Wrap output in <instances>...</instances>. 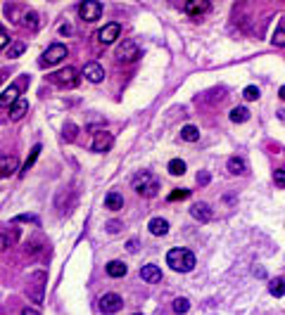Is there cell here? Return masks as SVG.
I'll return each mask as SVG.
<instances>
[{
  "mask_svg": "<svg viewBox=\"0 0 285 315\" xmlns=\"http://www.w3.org/2000/svg\"><path fill=\"white\" fill-rule=\"evenodd\" d=\"M167 266L176 272H190L195 268V253L188 249H169Z\"/></svg>",
  "mask_w": 285,
  "mask_h": 315,
  "instance_id": "cell-1",
  "label": "cell"
},
{
  "mask_svg": "<svg viewBox=\"0 0 285 315\" xmlns=\"http://www.w3.org/2000/svg\"><path fill=\"white\" fill-rule=\"evenodd\" d=\"M133 190L140 194V197H157V192H159V178L155 173H150V171H140V173L133 175Z\"/></svg>",
  "mask_w": 285,
  "mask_h": 315,
  "instance_id": "cell-2",
  "label": "cell"
},
{
  "mask_svg": "<svg viewBox=\"0 0 285 315\" xmlns=\"http://www.w3.org/2000/svg\"><path fill=\"white\" fill-rule=\"evenodd\" d=\"M64 57H67V48H64L62 43H55V45H50L43 55H41V62L38 64H41V67H52V64L62 62Z\"/></svg>",
  "mask_w": 285,
  "mask_h": 315,
  "instance_id": "cell-3",
  "label": "cell"
},
{
  "mask_svg": "<svg viewBox=\"0 0 285 315\" xmlns=\"http://www.w3.org/2000/svg\"><path fill=\"white\" fill-rule=\"evenodd\" d=\"M79 14L83 22H98L102 17V5H100L98 0H86V3L79 5Z\"/></svg>",
  "mask_w": 285,
  "mask_h": 315,
  "instance_id": "cell-4",
  "label": "cell"
},
{
  "mask_svg": "<svg viewBox=\"0 0 285 315\" xmlns=\"http://www.w3.org/2000/svg\"><path fill=\"white\" fill-rule=\"evenodd\" d=\"M124 308V299L119 297V294H105V297H100V310L105 315H114L119 310Z\"/></svg>",
  "mask_w": 285,
  "mask_h": 315,
  "instance_id": "cell-5",
  "label": "cell"
},
{
  "mask_svg": "<svg viewBox=\"0 0 285 315\" xmlns=\"http://www.w3.org/2000/svg\"><path fill=\"white\" fill-rule=\"evenodd\" d=\"M140 57V48H138L133 41H124V43L117 48V60L119 62H136Z\"/></svg>",
  "mask_w": 285,
  "mask_h": 315,
  "instance_id": "cell-6",
  "label": "cell"
},
{
  "mask_svg": "<svg viewBox=\"0 0 285 315\" xmlns=\"http://www.w3.org/2000/svg\"><path fill=\"white\" fill-rule=\"evenodd\" d=\"M52 81H55L57 86H62V88H76L79 86V76H76L74 67H67V69H62V71L52 74Z\"/></svg>",
  "mask_w": 285,
  "mask_h": 315,
  "instance_id": "cell-7",
  "label": "cell"
},
{
  "mask_svg": "<svg viewBox=\"0 0 285 315\" xmlns=\"http://www.w3.org/2000/svg\"><path fill=\"white\" fill-rule=\"evenodd\" d=\"M119 33H121V26H119L117 22H110V24H105L98 31V41L102 45H110V43H114V41L119 38Z\"/></svg>",
  "mask_w": 285,
  "mask_h": 315,
  "instance_id": "cell-8",
  "label": "cell"
},
{
  "mask_svg": "<svg viewBox=\"0 0 285 315\" xmlns=\"http://www.w3.org/2000/svg\"><path fill=\"white\" fill-rule=\"evenodd\" d=\"M19 171V159L14 154H0V178H10Z\"/></svg>",
  "mask_w": 285,
  "mask_h": 315,
  "instance_id": "cell-9",
  "label": "cell"
},
{
  "mask_svg": "<svg viewBox=\"0 0 285 315\" xmlns=\"http://www.w3.org/2000/svg\"><path fill=\"white\" fill-rule=\"evenodd\" d=\"M112 145H114V135L107 130H100V133H95L91 147H93V152H110Z\"/></svg>",
  "mask_w": 285,
  "mask_h": 315,
  "instance_id": "cell-10",
  "label": "cell"
},
{
  "mask_svg": "<svg viewBox=\"0 0 285 315\" xmlns=\"http://www.w3.org/2000/svg\"><path fill=\"white\" fill-rule=\"evenodd\" d=\"M83 76H86V81H91V83H100V81L105 78V69L100 67L98 62H88L86 67H83Z\"/></svg>",
  "mask_w": 285,
  "mask_h": 315,
  "instance_id": "cell-11",
  "label": "cell"
},
{
  "mask_svg": "<svg viewBox=\"0 0 285 315\" xmlns=\"http://www.w3.org/2000/svg\"><path fill=\"white\" fill-rule=\"evenodd\" d=\"M190 216L195 218V221L200 223H209L211 221V209L209 204H205V202H198V204L190 206Z\"/></svg>",
  "mask_w": 285,
  "mask_h": 315,
  "instance_id": "cell-12",
  "label": "cell"
},
{
  "mask_svg": "<svg viewBox=\"0 0 285 315\" xmlns=\"http://www.w3.org/2000/svg\"><path fill=\"white\" fill-rule=\"evenodd\" d=\"M140 278L145 280V282H150V284H155V282H159L162 280V270H159V266H142L140 268Z\"/></svg>",
  "mask_w": 285,
  "mask_h": 315,
  "instance_id": "cell-13",
  "label": "cell"
},
{
  "mask_svg": "<svg viewBox=\"0 0 285 315\" xmlns=\"http://www.w3.org/2000/svg\"><path fill=\"white\" fill-rule=\"evenodd\" d=\"M19 102V88L17 86H10L5 93L0 95V107H14Z\"/></svg>",
  "mask_w": 285,
  "mask_h": 315,
  "instance_id": "cell-14",
  "label": "cell"
},
{
  "mask_svg": "<svg viewBox=\"0 0 285 315\" xmlns=\"http://www.w3.org/2000/svg\"><path fill=\"white\" fill-rule=\"evenodd\" d=\"M207 10H209V3H207V0H190L186 5V14H190V17H200V14H205Z\"/></svg>",
  "mask_w": 285,
  "mask_h": 315,
  "instance_id": "cell-15",
  "label": "cell"
},
{
  "mask_svg": "<svg viewBox=\"0 0 285 315\" xmlns=\"http://www.w3.org/2000/svg\"><path fill=\"white\" fill-rule=\"evenodd\" d=\"M148 228L155 237H164L169 232V223L164 221V218H152V221L148 223Z\"/></svg>",
  "mask_w": 285,
  "mask_h": 315,
  "instance_id": "cell-16",
  "label": "cell"
},
{
  "mask_svg": "<svg viewBox=\"0 0 285 315\" xmlns=\"http://www.w3.org/2000/svg\"><path fill=\"white\" fill-rule=\"evenodd\" d=\"M126 272H129V266H126L124 261H110L107 263V275L110 278H124Z\"/></svg>",
  "mask_w": 285,
  "mask_h": 315,
  "instance_id": "cell-17",
  "label": "cell"
},
{
  "mask_svg": "<svg viewBox=\"0 0 285 315\" xmlns=\"http://www.w3.org/2000/svg\"><path fill=\"white\" fill-rule=\"evenodd\" d=\"M105 209H110V211L124 209V197H121L119 192H110V194L105 197Z\"/></svg>",
  "mask_w": 285,
  "mask_h": 315,
  "instance_id": "cell-18",
  "label": "cell"
},
{
  "mask_svg": "<svg viewBox=\"0 0 285 315\" xmlns=\"http://www.w3.org/2000/svg\"><path fill=\"white\" fill-rule=\"evenodd\" d=\"M228 171L233 175H242V173H247V164H245V159H240V156H230Z\"/></svg>",
  "mask_w": 285,
  "mask_h": 315,
  "instance_id": "cell-19",
  "label": "cell"
},
{
  "mask_svg": "<svg viewBox=\"0 0 285 315\" xmlns=\"http://www.w3.org/2000/svg\"><path fill=\"white\" fill-rule=\"evenodd\" d=\"M269 294H271V297H276V299L285 297V278L271 280V282H269Z\"/></svg>",
  "mask_w": 285,
  "mask_h": 315,
  "instance_id": "cell-20",
  "label": "cell"
},
{
  "mask_svg": "<svg viewBox=\"0 0 285 315\" xmlns=\"http://www.w3.org/2000/svg\"><path fill=\"white\" fill-rule=\"evenodd\" d=\"M228 116H230V121H233V124H245V121L250 119V109H247V107H233Z\"/></svg>",
  "mask_w": 285,
  "mask_h": 315,
  "instance_id": "cell-21",
  "label": "cell"
},
{
  "mask_svg": "<svg viewBox=\"0 0 285 315\" xmlns=\"http://www.w3.org/2000/svg\"><path fill=\"white\" fill-rule=\"evenodd\" d=\"M26 111H29V102H26L24 97H19V102L12 107V109H10V119H12V121H19Z\"/></svg>",
  "mask_w": 285,
  "mask_h": 315,
  "instance_id": "cell-22",
  "label": "cell"
},
{
  "mask_svg": "<svg viewBox=\"0 0 285 315\" xmlns=\"http://www.w3.org/2000/svg\"><path fill=\"white\" fill-rule=\"evenodd\" d=\"M181 140H186V142H198V140H200V130L195 128V126H183V128H181Z\"/></svg>",
  "mask_w": 285,
  "mask_h": 315,
  "instance_id": "cell-23",
  "label": "cell"
},
{
  "mask_svg": "<svg viewBox=\"0 0 285 315\" xmlns=\"http://www.w3.org/2000/svg\"><path fill=\"white\" fill-rule=\"evenodd\" d=\"M169 173L171 175H183L186 173V161H181V159H171L169 161Z\"/></svg>",
  "mask_w": 285,
  "mask_h": 315,
  "instance_id": "cell-24",
  "label": "cell"
},
{
  "mask_svg": "<svg viewBox=\"0 0 285 315\" xmlns=\"http://www.w3.org/2000/svg\"><path fill=\"white\" fill-rule=\"evenodd\" d=\"M24 26L26 29H31V31H36L38 29V14L33 12V10H26L24 12Z\"/></svg>",
  "mask_w": 285,
  "mask_h": 315,
  "instance_id": "cell-25",
  "label": "cell"
},
{
  "mask_svg": "<svg viewBox=\"0 0 285 315\" xmlns=\"http://www.w3.org/2000/svg\"><path fill=\"white\" fill-rule=\"evenodd\" d=\"M24 50H26L24 41H14V43H10V48H7V57H19Z\"/></svg>",
  "mask_w": 285,
  "mask_h": 315,
  "instance_id": "cell-26",
  "label": "cell"
},
{
  "mask_svg": "<svg viewBox=\"0 0 285 315\" xmlns=\"http://www.w3.org/2000/svg\"><path fill=\"white\" fill-rule=\"evenodd\" d=\"M188 308H190V301H188L186 297H179V299H174V313L183 315V313H188Z\"/></svg>",
  "mask_w": 285,
  "mask_h": 315,
  "instance_id": "cell-27",
  "label": "cell"
},
{
  "mask_svg": "<svg viewBox=\"0 0 285 315\" xmlns=\"http://www.w3.org/2000/svg\"><path fill=\"white\" fill-rule=\"evenodd\" d=\"M38 154H41V145H33V149H31V154H29V159L24 161V171H22V175L29 171V168L36 164V159H38Z\"/></svg>",
  "mask_w": 285,
  "mask_h": 315,
  "instance_id": "cell-28",
  "label": "cell"
},
{
  "mask_svg": "<svg viewBox=\"0 0 285 315\" xmlns=\"http://www.w3.org/2000/svg\"><path fill=\"white\" fill-rule=\"evenodd\" d=\"M242 97L250 100V102H252V100H259V88H257V86H247L245 90H242Z\"/></svg>",
  "mask_w": 285,
  "mask_h": 315,
  "instance_id": "cell-29",
  "label": "cell"
},
{
  "mask_svg": "<svg viewBox=\"0 0 285 315\" xmlns=\"http://www.w3.org/2000/svg\"><path fill=\"white\" fill-rule=\"evenodd\" d=\"M273 45L276 48H285V29H276V33H273Z\"/></svg>",
  "mask_w": 285,
  "mask_h": 315,
  "instance_id": "cell-30",
  "label": "cell"
},
{
  "mask_svg": "<svg viewBox=\"0 0 285 315\" xmlns=\"http://www.w3.org/2000/svg\"><path fill=\"white\" fill-rule=\"evenodd\" d=\"M190 197V190H174L169 194V202H179V199H188Z\"/></svg>",
  "mask_w": 285,
  "mask_h": 315,
  "instance_id": "cell-31",
  "label": "cell"
},
{
  "mask_svg": "<svg viewBox=\"0 0 285 315\" xmlns=\"http://www.w3.org/2000/svg\"><path fill=\"white\" fill-rule=\"evenodd\" d=\"M14 240H17V235L10 237V235H5V232H3V235H0V251H5L7 247H12V242H14Z\"/></svg>",
  "mask_w": 285,
  "mask_h": 315,
  "instance_id": "cell-32",
  "label": "cell"
},
{
  "mask_svg": "<svg viewBox=\"0 0 285 315\" xmlns=\"http://www.w3.org/2000/svg\"><path fill=\"white\" fill-rule=\"evenodd\" d=\"M7 45H10V33H7L5 29L0 26V50H3V48H7Z\"/></svg>",
  "mask_w": 285,
  "mask_h": 315,
  "instance_id": "cell-33",
  "label": "cell"
},
{
  "mask_svg": "<svg viewBox=\"0 0 285 315\" xmlns=\"http://www.w3.org/2000/svg\"><path fill=\"white\" fill-rule=\"evenodd\" d=\"M64 137H67V140H74V137H76V126L74 124L64 126Z\"/></svg>",
  "mask_w": 285,
  "mask_h": 315,
  "instance_id": "cell-34",
  "label": "cell"
},
{
  "mask_svg": "<svg viewBox=\"0 0 285 315\" xmlns=\"http://www.w3.org/2000/svg\"><path fill=\"white\" fill-rule=\"evenodd\" d=\"M273 183L278 187H285V171H276V173H273Z\"/></svg>",
  "mask_w": 285,
  "mask_h": 315,
  "instance_id": "cell-35",
  "label": "cell"
},
{
  "mask_svg": "<svg viewBox=\"0 0 285 315\" xmlns=\"http://www.w3.org/2000/svg\"><path fill=\"white\" fill-rule=\"evenodd\" d=\"M119 228H121V223H119V221H110V223H107V232H119Z\"/></svg>",
  "mask_w": 285,
  "mask_h": 315,
  "instance_id": "cell-36",
  "label": "cell"
},
{
  "mask_svg": "<svg viewBox=\"0 0 285 315\" xmlns=\"http://www.w3.org/2000/svg\"><path fill=\"white\" fill-rule=\"evenodd\" d=\"M198 183L200 185H207L209 183V173H198Z\"/></svg>",
  "mask_w": 285,
  "mask_h": 315,
  "instance_id": "cell-37",
  "label": "cell"
},
{
  "mask_svg": "<svg viewBox=\"0 0 285 315\" xmlns=\"http://www.w3.org/2000/svg\"><path fill=\"white\" fill-rule=\"evenodd\" d=\"M126 249H129L131 253H136V251H138V242H136V240H129V244H126Z\"/></svg>",
  "mask_w": 285,
  "mask_h": 315,
  "instance_id": "cell-38",
  "label": "cell"
},
{
  "mask_svg": "<svg viewBox=\"0 0 285 315\" xmlns=\"http://www.w3.org/2000/svg\"><path fill=\"white\" fill-rule=\"evenodd\" d=\"M72 31H74V29H72L69 24H62V26H60V33H64V36H69Z\"/></svg>",
  "mask_w": 285,
  "mask_h": 315,
  "instance_id": "cell-39",
  "label": "cell"
},
{
  "mask_svg": "<svg viewBox=\"0 0 285 315\" xmlns=\"http://www.w3.org/2000/svg\"><path fill=\"white\" fill-rule=\"evenodd\" d=\"M22 315H41V313H38L36 308H24L22 310Z\"/></svg>",
  "mask_w": 285,
  "mask_h": 315,
  "instance_id": "cell-40",
  "label": "cell"
},
{
  "mask_svg": "<svg viewBox=\"0 0 285 315\" xmlns=\"http://www.w3.org/2000/svg\"><path fill=\"white\" fill-rule=\"evenodd\" d=\"M278 97H280V100H285V86L278 90Z\"/></svg>",
  "mask_w": 285,
  "mask_h": 315,
  "instance_id": "cell-41",
  "label": "cell"
},
{
  "mask_svg": "<svg viewBox=\"0 0 285 315\" xmlns=\"http://www.w3.org/2000/svg\"><path fill=\"white\" fill-rule=\"evenodd\" d=\"M133 315H142V313H133Z\"/></svg>",
  "mask_w": 285,
  "mask_h": 315,
  "instance_id": "cell-42",
  "label": "cell"
},
{
  "mask_svg": "<svg viewBox=\"0 0 285 315\" xmlns=\"http://www.w3.org/2000/svg\"><path fill=\"white\" fill-rule=\"evenodd\" d=\"M0 81H3V74H0Z\"/></svg>",
  "mask_w": 285,
  "mask_h": 315,
  "instance_id": "cell-43",
  "label": "cell"
}]
</instances>
